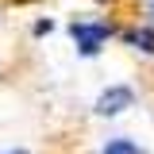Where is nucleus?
Here are the masks:
<instances>
[{"mask_svg":"<svg viewBox=\"0 0 154 154\" xmlns=\"http://www.w3.org/2000/svg\"><path fill=\"white\" fill-rule=\"evenodd\" d=\"M69 35H73V42H77V54L96 58L100 50H104V42L112 38V27H108L104 19H73Z\"/></svg>","mask_w":154,"mask_h":154,"instance_id":"nucleus-1","label":"nucleus"},{"mask_svg":"<svg viewBox=\"0 0 154 154\" xmlns=\"http://www.w3.org/2000/svg\"><path fill=\"white\" fill-rule=\"evenodd\" d=\"M131 104H135V89L131 85H108L104 93L96 96V116H108L112 119V116L127 112Z\"/></svg>","mask_w":154,"mask_h":154,"instance_id":"nucleus-2","label":"nucleus"},{"mask_svg":"<svg viewBox=\"0 0 154 154\" xmlns=\"http://www.w3.org/2000/svg\"><path fill=\"white\" fill-rule=\"evenodd\" d=\"M123 42L143 54H154V27H131V31H123Z\"/></svg>","mask_w":154,"mask_h":154,"instance_id":"nucleus-3","label":"nucleus"},{"mask_svg":"<svg viewBox=\"0 0 154 154\" xmlns=\"http://www.w3.org/2000/svg\"><path fill=\"white\" fill-rule=\"evenodd\" d=\"M100 154H143V146L135 139H127V135H119V139H108Z\"/></svg>","mask_w":154,"mask_h":154,"instance_id":"nucleus-4","label":"nucleus"},{"mask_svg":"<svg viewBox=\"0 0 154 154\" xmlns=\"http://www.w3.org/2000/svg\"><path fill=\"white\" fill-rule=\"evenodd\" d=\"M54 31V19H35V35H50Z\"/></svg>","mask_w":154,"mask_h":154,"instance_id":"nucleus-5","label":"nucleus"},{"mask_svg":"<svg viewBox=\"0 0 154 154\" xmlns=\"http://www.w3.org/2000/svg\"><path fill=\"white\" fill-rule=\"evenodd\" d=\"M143 8H146V19L154 23V0H143Z\"/></svg>","mask_w":154,"mask_h":154,"instance_id":"nucleus-6","label":"nucleus"},{"mask_svg":"<svg viewBox=\"0 0 154 154\" xmlns=\"http://www.w3.org/2000/svg\"><path fill=\"white\" fill-rule=\"evenodd\" d=\"M4 154H31V150H4Z\"/></svg>","mask_w":154,"mask_h":154,"instance_id":"nucleus-7","label":"nucleus"}]
</instances>
